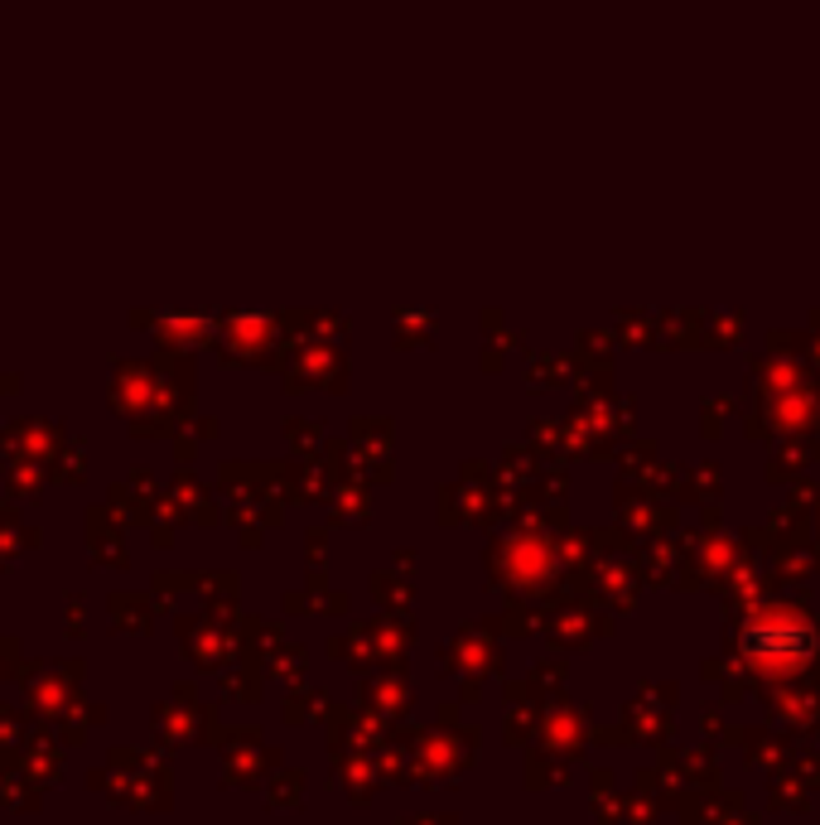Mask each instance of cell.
I'll return each instance as SVG.
<instances>
[{"mask_svg": "<svg viewBox=\"0 0 820 825\" xmlns=\"http://www.w3.org/2000/svg\"><path fill=\"white\" fill-rule=\"evenodd\" d=\"M820 652V628L806 608L763 604L743 623V657L763 676H796Z\"/></svg>", "mask_w": 820, "mask_h": 825, "instance_id": "1", "label": "cell"}]
</instances>
